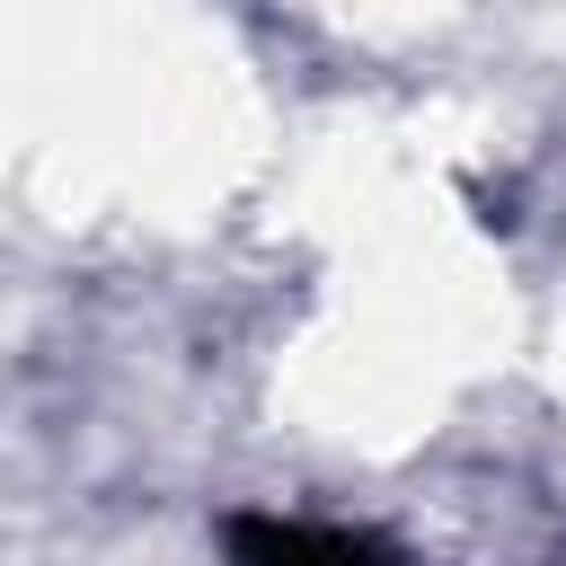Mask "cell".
Returning a JSON list of instances; mask_svg holds the SVG:
<instances>
[{"mask_svg": "<svg viewBox=\"0 0 566 566\" xmlns=\"http://www.w3.org/2000/svg\"><path fill=\"white\" fill-rule=\"evenodd\" d=\"M230 566H398L380 539L336 531V522H283V513H239L230 531Z\"/></svg>", "mask_w": 566, "mask_h": 566, "instance_id": "obj_1", "label": "cell"}]
</instances>
